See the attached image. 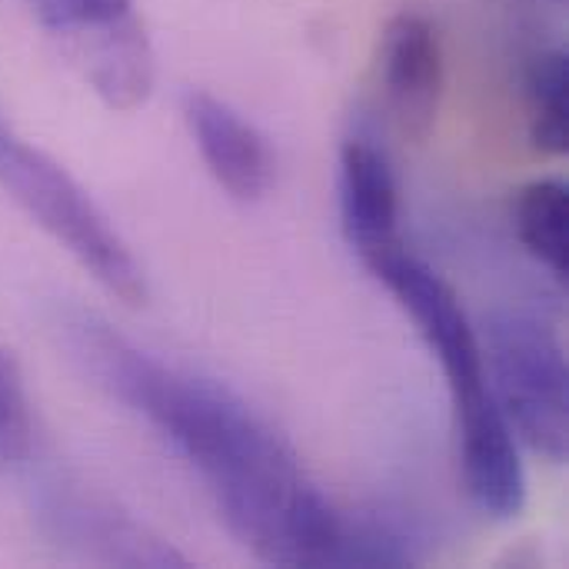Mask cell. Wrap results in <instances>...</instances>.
<instances>
[{
  "label": "cell",
  "mask_w": 569,
  "mask_h": 569,
  "mask_svg": "<svg viewBox=\"0 0 569 569\" xmlns=\"http://www.w3.org/2000/svg\"><path fill=\"white\" fill-rule=\"evenodd\" d=\"M380 90L393 127L420 143L440 117L447 63L437 23L420 10H400L380 37Z\"/></svg>",
  "instance_id": "obj_6"
},
{
  "label": "cell",
  "mask_w": 569,
  "mask_h": 569,
  "mask_svg": "<svg viewBox=\"0 0 569 569\" xmlns=\"http://www.w3.org/2000/svg\"><path fill=\"white\" fill-rule=\"evenodd\" d=\"M493 397L517 440L537 457L563 463L569 453L567 353L557 330L527 310H500L487 327Z\"/></svg>",
  "instance_id": "obj_3"
},
{
  "label": "cell",
  "mask_w": 569,
  "mask_h": 569,
  "mask_svg": "<svg viewBox=\"0 0 569 569\" xmlns=\"http://www.w3.org/2000/svg\"><path fill=\"white\" fill-rule=\"evenodd\" d=\"M460 473L470 500L493 520H513L527 507V473L517 450V433L497 397L453 410Z\"/></svg>",
  "instance_id": "obj_8"
},
{
  "label": "cell",
  "mask_w": 569,
  "mask_h": 569,
  "mask_svg": "<svg viewBox=\"0 0 569 569\" xmlns=\"http://www.w3.org/2000/svg\"><path fill=\"white\" fill-rule=\"evenodd\" d=\"M340 220L363 267L403 243L397 173L367 137H350L340 147Z\"/></svg>",
  "instance_id": "obj_10"
},
{
  "label": "cell",
  "mask_w": 569,
  "mask_h": 569,
  "mask_svg": "<svg viewBox=\"0 0 569 569\" xmlns=\"http://www.w3.org/2000/svg\"><path fill=\"white\" fill-rule=\"evenodd\" d=\"M23 3L57 37L77 33L90 23L133 10V0H23Z\"/></svg>",
  "instance_id": "obj_14"
},
{
  "label": "cell",
  "mask_w": 569,
  "mask_h": 569,
  "mask_svg": "<svg viewBox=\"0 0 569 569\" xmlns=\"http://www.w3.org/2000/svg\"><path fill=\"white\" fill-rule=\"evenodd\" d=\"M0 187L53 237L110 297L127 307L147 303V273L130 243L93 197L40 147L27 143L0 117Z\"/></svg>",
  "instance_id": "obj_2"
},
{
  "label": "cell",
  "mask_w": 569,
  "mask_h": 569,
  "mask_svg": "<svg viewBox=\"0 0 569 569\" xmlns=\"http://www.w3.org/2000/svg\"><path fill=\"white\" fill-rule=\"evenodd\" d=\"M87 87L110 110H137L153 93V47L133 10L60 37Z\"/></svg>",
  "instance_id": "obj_9"
},
{
  "label": "cell",
  "mask_w": 569,
  "mask_h": 569,
  "mask_svg": "<svg viewBox=\"0 0 569 569\" xmlns=\"http://www.w3.org/2000/svg\"><path fill=\"white\" fill-rule=\"evenodd\" d=\"M57 340L117 403L143 417L200 473L227 530L270 567H340L343 523L293 447L220 380L160 363L90 310H63Z\"/></svg>",
  "instance_id": "obj_1"
},
{
  "label": "cell",
  "mask_w": 569,
  "mask_h": 569,
  "mask_svg": "<svg viewBox=\"0 0 569 569\" xmlns=\"http://www.w3.org/2000/svg\"><path fill=\"white\" fill-rule=\"evenodd\" d=\"M33 450V417L17 363L0 350V470L20 467Z\"/></svg>",
  "instance_id": "obj_13"
},
{
  "label": "cell",
  "mask_w": 569,
  "mask_h": 569,
  "mask_svg": "<svg viewBox=\"0 0 569 569\" xmlns=\"http://www.w3.org/2000/svg\"><path fill=\"white\" fill-rule=\"evenodd\" d=\"M33 517L40 533L67 557L97 567H187L167 540L137 523L127 510L83 483L50 480L37 490Z\"/></svg>",
  "instance_id": "obj_5"
},
{
  "label": "cell",
  "mask_w": 569,
  "mask_h": 569,
  "mask_svg": "<svg viewBox=\"0 0 569 569\" xmlns=\"http://www.w3.org/2000/svg\"><path fill=\"white\" fill-rule=\"evenodd\" d=\"M367 270L393 293V300L410 313L417 323L423 343L433 350V357L443 367L453 410L473 407L487 397H493L487 367H483V343L457 300L453 287L420 257H413L403 243L373 263Z\"/></svg>",
  "instance_id": "obj_4"
},
{
  "label": "cell",
  "mask_w": 569,
  "mask_h": 569,
  "mask_svg": "<svg viewBox=\"0 0 569 569\" xmlns=\"http://www.w3.org/2000/svg\"><path fill=\"white\" fill-rule=\"evenodd\" d=\"M567 53L543 50L527 67V123L540 153L560 157L569 147L567 117Z\"/></svg>",
  "instance_id": "obj_12"
},
{
  "label": "cell",
  "mask_w": 569,
  "mask_h": 569,
  "mask_svg": "<svg viewBox=\"0 0 569 569\" xmlns=\"http://www.w3.org/2000/svg\"><path fill=\"white\" fill-rule=\"evenodd\" d=\"M517 237L527 253L543 263L557 280L569 270V190L563 180L527 183L513 207Z\"/></svg>",
  "instance_id": "obj_11"
},
{
  "label": "cell",
  "mask_w": 569,
  "mask_h": 569,
  "mask_svg": "<svg viewBox=\"0 0 569 569\" xmlns=\"http://www.w3.org/2000/svg\"><path fill=\"white\" fill-rule=\"evenodd\" d=\"M183 113L210 177L240 203L263 200L277 180V153L270 140L227 100L207 90H190Z\"/></svg>",
  "instance_id": "obj_7"
}]
</instances>
